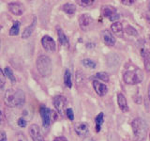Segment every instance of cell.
I'll list each match as a JSON object with an SVG mask.
<instances>
[{"label":"cell","instance_id":"cell-17","mask_svg":"<svg viewBox=\"0 0 150 141\" xmlns=\"http://www.w3.org/2000/svg\"><path fill=\"white\" fill-rule=\"evenodd\" d=\"M142 56L144 59V69L146 70V72L150 73V52L147 50H144L142 52Z\"/></svg>","mask_w":150,"mask_h":141},{"label":"cell","instance_id":"cell-10","mask_svg":"<svg viewBox=\"0 0 150 141\" xmlns=\"http://www.w3.org/2000/svg\"><path fill=\"white\" fill-rule=\"evenodd\" d=\"M74 130L79 136L86 137L89 132V126L86 122H78L74 125Z\"/></svg>","mask_w":150,"mask_h":141},{"label":"cell","instance_id":"cell-30","mask_svg":"<svg viewBox=\"0 0 150 141\" xmlns=\"http://www.w3.org/2000/svg\"><path fill=\"white\" fill-rule=\"evenodd\" d=\"M126 33H128L129 35H132V36H137V31H136L132 26H128L125 28Z\"/></svg>","mask_w":150,"mask_h":141},{"label":"cell","instance_id":"cell-31","mask_svg":"<svg viewBox=\"0 0 150 141\" xmlns=\"http://www.w3.org/2000/svg\"><path fill=\"white\" fill-rule=\"evenodd\" d=\"M27 120H25L23 118H22V117H20L18 119V120H17V125L19 126V127H21V128H25V127L26 126V124H27Z\"/></svg>","mask_w":150,"mask_h":141},{"label":"cell","instance_id":"cell-34","mask_svg":"<svg viewBox=\"0 0 150 141\" xmlns=\"http://www.w3.org/2000/svg\"><path fill=\"white\" fill-rule=\"evenodd\" d=\"M5 122V114L1 107H0V124H3Z\"/></svg>","mask_w":150,"mask_h":141},{"label":"cell","instance_id":"cell-38","mask_svg":"<svg viewBox=\"0 0 150 141\" xmlns=\"http://www.w3.org/2000/svg\"><path fill=\"white\" fill-rule=\"evenodd\" d=\"M33 141H44V139H43V137H42V135H40V136H38V137L33 139Z\"/></svg>","mask_w":150,"mask_h":141},{"label":"cell","instance_id":"cell-19","mask_svg":"<svg viewBox=\"0 0 150 141\" xmlns=\"http://www.w3.org/2000/svg\"><path fill=\"white\" fill-rule=\"evenodd\" d=\"M29 135L32 137V139H34L38 136H40L41 134H40V127L38 126L37 124H32L30 127H29Z\"/></svg>","mask_w":150,"mask_h":141},{"label":"cell","instance_id":"cell-16","mask_svg":"<svg viewBox=\"0 0 150 141\" xmlns=\"http://www.w3.org/2000/svg\"><path fill=\"white\" fill-rule=\"evenodd\" d=\"M56 29H57V35H58V40L60 41V43L62 45H64V46H66V47H69V41L68 40L67 36H66L65 33L63 32V30L61 29L59 26H57Z\"/></svg>","mask_w":150,"mask_h":141},{"label":"cell","instance_id":"cell-15","mask_svg":"<svg viewBox=\"0 0 150 141\" xmlns=\"http://www.w3.org/2000/svg\"><path fill=\"white\" fill-rule=\"evenodd\" d=\"M117 103H118V106L120 109L123 112L129 111V105H128V102H127V99L122 93L117 94Z\"/></svg>","mask_w":150,"mask_h":141},{"label":"cell","instance_id":"cell-43","mask_svg":"<svg viewBox=\"0 0 150 141\" xmlns=\"http://www.w3.org/2000/svg\"><path fill=\"white\" fill-rule=\"evenodd\" d=\"M149 137H150V135H149Z\"/></svg>","mask_w":150,"mask_h":141},{"label":"cell","instance_id":"cell-4","mask_svg":"<svg viewBox=\"0 0 150 141\" xmlns=\"http://www.w3.org/2000/svg\"><path fill=\"white\" fill-rule=\"evenodd\" d=\"M144 79L143 72L139 69L135 70H129L124 73L123 80L126 84L128 85H137L140 84Z\"/></svg>","mask_w":150,"mask_h":141},{"label":"cell","instance_id":"cell-33","mask_svg":"<svg viewBox=\"0 0 150 141\" xmlns=\"http://www.w3.org/2000/svg\"><path fill=\"white\" fill-rule=\"evenodd\" d=\"M0 141H8L7 134L4 130H0Z\"/></svg>","mask_w":150,"mask_h":141},{"label":"cell","instance_id":"cell-7","mask_svg":"<svg viewBox=\"0 0 150 141\" xmlns=\"http://www.w3.org/2000/svg\"><path fill=\"white\" fill-rule=\"evenodd\" d=\"M40 114L41 116L42 124H43L44 128H48L51 124V110L47 108L44 105H41L40 108Z\"/></svg>","mask_w":150,"mask_h":141},{"label":"cell","instance_id":"cell-25","mask_svg":"<svg viewBox=\"0 0 150 141\" xmlns=\"http://www.w3.org/2000/svg\"><path fill=\"white\" fill-rule=\"evenodd\" d=\"M82 63H83V65L84 66V67L89 68V69H95L96 66H97L95 61H93L91 59H88V58L82 60Z\"/></svg>","mask_w":150,"mask_h":141},{"label":"cell","instance_id":"cell-8","mask_svg":"<svg viewBox=\"0 0 150 141\" xmlns=\"http://www.w3.org/2000/svg\"><path fill=\"white\" fill-rule=\"evenodd\" d=\"M41 44H42V46H43L44 50H46L47 52H54L56 49L55 41H54L53 38L48 36V35H45V36L42 37Z\"/></svg>","mask_w":150,"mask_h":141},{"label":"cell","instance_id":"cell-2","mask_svg":"<svg viewBox=\"0 0 150 141\" xmlns=\"http://www.w3.org/2000/svg\"><path fill=\"white\" fill-rule=\"evenodd\" d=\"M135 141H145L147 135V125L142 119H135L131 122Z\"/></svg>","mask_w":150,"mask_h":141},{"label":"cell","instance_id":"cell-27","mask_svg":"<svg viewBox=\"0 0 150 141\" xmlns=\"http://www.w3.org/2000/svg\"><path fill=\"white\" fill-rule=\"evenodd\" d=\"M94 2H95L94 0H79V1H77L78 5H80L81 7H89L93 5Z\"/></svg>","mask_w":150,"mask_h":141},{"label":"cell","instance_id":"cell-24","mask_svg":"<svg viewBox=\"0 0 150 141\" xmlns=\"http://www.w3.org/2000/svg\"><path fill=\"white\" fill-rule=\"evenodd\" d=\"M4 73L5 75H6L7 77L9 78V80L12 82V83H15L16 82V78L15 76H14V74H13V72H12V70L11 68H8V67H6L4 70Z\"/></svg>","mask_w":150,"mask_h":141},{"label":"cell","instance_id":"cell-39","mask_svg":"<svg viewBox=\"0 0 150 141\" xmlns=\"http://www.w3.org/2000/svg\"><path fill=\"white\" fill-rule=\"evenodd\" d=\"M83 141H95V140H94L93 138H91V137H86Z\"/></svg>","mask_w":150,"mask_h":141},{"label":"cell","instance_id":"cell-5","mask_svg":"<svg viewBox=\"0 0 150 141\" xmlns=\"http://www.w3.org/2000/svg\"><path fill=\"white\" fill-rule=\"evenodd\" d=\"M53 103H54L56 111L58 112V114L63 116L64 112H65V107L67 105V99H66V97H64L62 95L55 96L53 100Z\"/></svg>","mask_w":150,"mask_h":141},{"label":"cell","instance_id":"cell-9","mask_svg":"<svg viewBox=\"0 0 150 141\" xmlns=\"http://www.w3.org/2000/svg\"><path fill=\"white\" fill-rule=\"evenodd\" d=\"M92 23H93V19L87 13L82 14V15L79 17V26L81 27V29L83 31L88 30L89 27L91 26Z\"/></svg>","mask_w":150,"mask_h":141},{"label":"cell","instance_id":"cell-29","mask_svg":"<svg viewBox=\"0 0 150 141\" xmlns=\"http://www.w3.org/2000/svg\"><path fill=\"white\" fill-rule=\"evenodd\" d=\"M15 141H28V140L26 138V136L22 132H18L15 135Z\"/></svg>","mask_w":150,"mask_h":141},{"label":"cell","instance_id":"cell-22","mask_svg":"<svg viewBox=\"0 0 150 141\" xmlns=\"http://www.w3.org/2000/svg\"><path fill=\"white\" fill-rule=\"evenodd\" d=\"M64 84L67 88H71L72 87V81H71V73L69 70H65V74H64Z\"/></svg>","mask_w":150,"mask_h":141},{"label":"cell","instance_id":"cell-37","mask_svg":"<svg viewBox=\"0 0 150 141\" xmlns=\"http://www.w3.org/2000/svg\"><path fill=\"white\" fill-rule=\"evenodd\" d=\"M53 141H68V139L65 137V136H57L55 137Z\"/></svg>","mask_w":150,"mask_h":141},{"label":"cell","instance_id":"cell-20","mask_svg":"<svg viewBox=\"0 0 150 141\" xmlns=\"http://www.w3.org/2000/svg\"><path fill=\"white\" fill-rule=\"evenodd\" d=\"M103 120H104V114L101 112L100 113L95 119V123H96V132L98 133V132L100 131V128L102 126V123H103Z\"/></svg>","mask_w":150,"mask_h":141},{"label":"cell","instance_id":"cell-35","mask_svg":"<svg viewBox=\"0 0 150 141\" xmlns=\"http://www.w3.org/2000/svg\"><path fill=\"white\" fill-rule=\"evenodd\" d=\"M135 1L134 0H122L121 3L123 5H128V6H130V5H132Z\"/></svg>","mask_w":150,"mask_h":141},{"label":"cell","instance_id":"cell-12","mask_svg":"<svg viewBox=\"0 0 150 141\" xmlns=\"http://www.w3.org/2000/svg\"><path fill=\"white\" fill-rule=\"evenodd\" d=\"M102 40L107 46H114L115 44V38L112 36L109 30H104L101 32Z\"/></svg>","mask_w":150,"mask_h":141},{"label":"cell","instance_id":"cell-1","mask_svg":"<svg viewBox=\"0 0 150 141\" xmlns=\"http://www.w3.org/2000/svg\"><path fill=\"white\" fill-rule=\"evenodd\" d=\"M4 102L9 107L22 106L25 103V94L22 89L14 90L12 88H9L5 93Z\"/></svg>","mask_w":150,"mask_h":141},{"label":"cell","instance_id":"cell-42","mask_svg":"<svg viewBox=\"0 0 150 141\" xmlns=\"http://www.w3.org/2000/svg\"><path fill=\"white\" fill-rule=\"evenodd\" d=\"M1 29H2V26H0V30H1Z\"/></svg>","mask_w":150,"mask_h":141},{"label":"cell","instance_id":"cell-40","mask_svg":"<svg viewBox=\"0 0 150 141\" xmlns=\"http://www.w3.org/2000/svg\"><path fill=\"white\" fill-rule=\"evenodd\" d=\"M148 98H149V101H150V85L148 87Z\"/></svg>","mask_w":150,"mask_h":141},{"label":"cell","instance_id":"cell-11","mask_svg":"<svg viewBox=\"0 0 150 141\" xmlns=\"http://www.w3.org/2000/svg\"><path fill=\"white\" fill-rule=\"evenodd\" d=\"M8 7L9 11L17 16L22 15L23 11H25V8H23V6L20 2H11L8 5Z\"/></svg>","mask_w":150,"mask_h":141},{"label":"cell","instance_id":"cell-13","mask_svg":"<svg viewBox=\"0 0 150 141\" xmlns=\"http://www.w3.org/2000/svg\"><path fill=\"white\" fill-rule=\"evenodd\" d=\"M93 88L98 96H104L108 91L107 86H105L104 84H102L100 82H98V80L93 81Z\"/></svg>","mask_w":150,"mask_h":141},{"label":"cell","instance_id":"cell-28","mask_svg":"<svg viewBox=\"0 0 150 141\" xmlns=\"http://www.w3.org/2000/svg\"><path fill=\"white\" fill-rule=\"evenodd\" d=\"M6 84V75H5L2 69H0V88H2Z\"/></svg>","mask_w":150,"mask_h":141},{"label":"cell","instance_id":"cell-26","mask_svg":"<svg viewBox=\"0 0 150 141\" xmlns=\"http://www.w3.org/2000/svg\"><path fill=\"white\" fill-rule=\"evenodd\" d=\"M95 76H96V78L102 80V81H104V82H109V74L107 73H104V72L98 73H96Z\"/></svg>","mask_w":150,"mask_h":141},{"label":"cell","instance_id":"cell-23","mask_svg":"<svg viewBox=\"0 0 150 141\" xmlns=\"http://www.w3.org/2000/svg\"><path fill=\"white\" fill-rule=\"evenodd\" d=\"M111 30L115 34H120V33L123 32V26L120 22H115L111 26Z\"/></svg>","mask_w":150,"mask_h":141},{"label":"cell","instance_id":"cell-14","mask_svg":"<svg viewBox=\"0 0 150 141\" xmlns=\"http://www.w3.org/2000/svg\"><path fill=\"white\" fill-rule=\"evenodd\" d=\"M36 26H37V19L35 17L34 19H33V22L28 26H26L25 28V30H23V35H22L23 39H28V38H29L32 35V33L34 32L35 28H36Z\"/></svg>","mask_w":150,"mask_h":141},{"label":"cell","instance_id":"cell-32","mask_svg":"<svg viewBox=\"0 0 150 141\" xmlns=\"http://www.w3.org/2000/svg\"><path fill=\"white\" fill-rule=\"evenodd\" d=\"M66 115L68 116V118L70 120H74V114H73V111H72L71 108H68V109L66 110Z\"/></svg>","mask_w":150,"mask_h":141},{"label":"cell","instance_id":"cell-36","mask_svg":"<svg viewBox=\"0 0 150 141\" xmlns=\"http://www.w3.org/2000/svg\"><path fill=\"white\" fill-rule=\"evenodd\" d=\"M57 119V114L54 112V111H52L51 110V121H54Z\"/></svg>","mask_w":150,"mask_h":141},{"label":"cell","instance_id":"cell-6","mask_svg":"<svg viewBox=\"0 0 150 141\" xmlns=\"http://www.w3.org/2000/svg\"><path fill=\"white\" fill-rule=\"evenodd\" d=\"M101 13L104 17H108L110 21H116L119 15L116 12V9L112 6H103L101 8Z\"/></svg>","mask_w":150,"mask_h":141},{"label":"cell","instance_id":"cell-21","mask_svg":"<svg viewBox=\"0 0 150 141\" xmlns=\"http://www.w3.org/2000/svg\"><path fill=\"white\" fill-rule=\"evenodd\" d=\"M20 26H21V23L19 21H15L13 23V26H11V28L9 29L8 34L11 36H16L19 34L20 32Z\"/></svg>","mask_w":150,"mask_h":141},{"label":"cell","instance_id":"cell-3","mask_svg":"<svg viewBox=\"0 0 150 141\" xmlns=\"http://www.w3.org/2000/svg\"><path fill=\"white\" fill-rule=\"evenodd\" d=\"M37 69L40 75L43 77H47L52 73V61L49 56L45 55H40L37 59Z\"/></svg>","mask_w":150,"mask_h":141},{"label":"cell","instance_id":"cell-41","mask_svg":"<svg viewBox=\"0 0 150 141\" xmlns=\"http://www.w3.org/2000/svg\"><path fill=\"white\" fill-rule=\"evenodd\" d=\"M148 9H149V11H150V1H149V3H148Z\"/></svg>","mask_w":150,"mask_h":141},{"label":"cell","instance_id":"cell-18","mask_svg":"<svg viewBox=\"0 0 150 141\" xmlns=\"http://www.w3.org/2000/svg\"><path fill=\"white\" fill-rule=\"evenodd\" d=\"M62 9H63L64 12L69 14V15H73V14L75 13V11H76V7H75L74 4L66 3L65 5H63Z\"/></svg>","mask_w":150,"mask_h":141}]
</instances>
